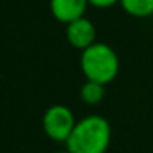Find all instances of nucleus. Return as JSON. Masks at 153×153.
<instances>
[{"instance_id": "7ed1b4c3", "label": "nucleus", "mask_w": 153, "mask_h": 153, "mask_svg": "<svg viewBox=\"0 0 153 153\" xmlns=\"http://www.w3.org/2000/svg\"><path fill=\"white\" fill-rule=\"evenodd\" d=\"M77 120L69 107L63 104H54L48 107L43 115V130L54 142H68Z\"/></svg>"}, {"instance_id": "f257e3e1", "label": "nucleus", "mask_w": 153, "mask_h": 153, "mask_svg": "<svg viewBox=\"0 0 153 153\" xmlns=\"http://www.w3.org/2000/svg\"><path fill=\"white\" fill-rule=\"evenodd\" d=\"M112 140L110 122L102 115H87L77 120L66 142L69 153H105Z\"/></svg>"}, {"instance_id": "6e6552de", "label": "nucleus", "mask_w": 153, "mask_h": 153, "mask_svg": "<svg viewBox=\"0 0 153 153\" xmlns=\"http://www.w3.org/2000/svg\"><path fill=\"white\" fill-rule=\"evenodd\" d=\"M91 5L94 7H99V8H105V7H112L114 4L120 2V0H87Z\"/></svg>"}, {"instance_id": "39448f33", "label": "nucleus", "mask_w": 153, "mask_h": 153, "mask_svg": "<svg viewBox=\"0 0 153 153\" xmlns=\"http://www.w3.org/2000/svg\"><path fill=\"white\" fill-rule=\"evenodd\" d=\"M87 4V0H50V10L58 22L69 25L84 17Z\"/></svg>"}, {"instance_id": "1a4fd4ad", "label": "nucleus", "mask_w": 153, "mask_h": 153, "mask_svg": "<svg viewBox=\"0 0 153 153\" xmlns=\"http://www.w3.org/2000/svg\"><path fill=\"white\" fill-rule=\"evenodd\" d=\"M56 153H69V152H68V150H64V152H56Z\"/></svg>"}, {"instance_id": "20e7f679", "label": "nucleus", "mask_w": 153, "mask_h": 153, "mask_svg": "<svg viewBox=\"0 0 153 153\" xmlns=\"http://www.w3.org/2000/svg\"><path fill=\"white\" fill-rule=\"evenodd\" d=\"M66 38L71 46L84 51L96 43V27L89 18H77L66 27Z\"/></svg>"}, {"instance_id": "423d86ee", "label": "nucleus", "mask_w": 153, "mask_h": 153, "mask_svg": "<svg viewBox=\"0 0 153 153\" xmlns=\"http://www.w3.org/2000/svg\"><path fill=\"white\" fill-rule=\"evenodd\" d=\"M119 4L132 17L145 18L153 15V0H120Z\"/></svg>"}, {"instance_id": "0eeeda50", "label": "nucleus", "mask_w": 153, "mask_h": 153, "mask_svg": "<svg viewBox=\"0 0 153 153\" xmlns=\"http://www.w3.org/2000/svg\"><path fill=\"white\" fill-rule=\"evenodd\" d=\"M81 99L89 105H96L105 96V86L99 82H92V81H86L81 87Z\"/></svg>"}, {"instance_id": "f03ea898", "label": "nucleus", "mask_w": 153, "mask_h": 153, "mask_svg": "<svg viewBox=\"0 0 153 153\" xmlns=\"http://www.w3.org/2000/svg\"><path fill=\"white\" fill-rule=\"evenodd\" d=\"M120 61L117 53L105 43H96L82 51L81 54V69L86 81L99 82L107 86L119 74Z\"/></svg>"}]
</instances>
